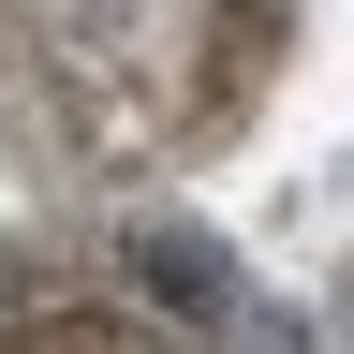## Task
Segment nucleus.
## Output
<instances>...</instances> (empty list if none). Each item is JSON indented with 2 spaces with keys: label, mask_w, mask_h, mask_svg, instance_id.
Wrapping results in <instances>:
<instances>
[{
  "label": "nucleus",
  "mask_w": 354,
  "mask_h": 354,
  "mask_svg": "<svg viewBox=\"0 0 354 354\" xmlns=\"http://www.w3.org/2000/svg\"><path fill=\"white\" fill-rule=\"evenodd\" d=\"M59 15H88V30H118V0H59Z\"/></svg>",
  "instance_id": "nucleus-2"
},
{
  "label": "nucleus",
  "mask_w": 354,
  "mask_h": 354,
  "mask_svg": "<svg viewBox=\"0 0 354 354\" xmlns=\"http://www.w3.org/2000/svg\"><path fill=\"white\" fill-rule=\"evenodd\" d=\"M133 295H148L162 325H236V251H221L207 221H148V236H133Z\"/></svg>",
  "instance_id": "nucleus-1"
}]
</instances>
